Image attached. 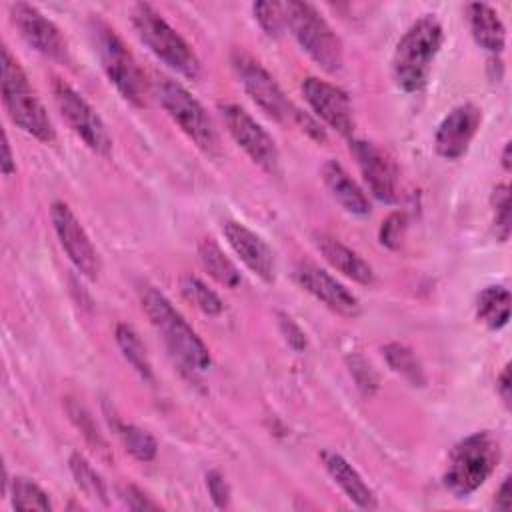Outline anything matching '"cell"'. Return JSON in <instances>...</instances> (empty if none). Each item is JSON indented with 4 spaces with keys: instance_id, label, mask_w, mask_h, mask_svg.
<instances>
[{
    "instance_id": "1",
    "label": "cell",
    "mask_w": 512,
    "mask_h": 512,
    "mask_svg": "<svg viewBox=\"0 0 512 512\" xmlns=\"http://www.w3.org/2000/svg\"><path fill=\"white\" fill-rule=\"evenodd\" d=\"M140 302L166 348L184 368L192 372H204L210 368L212 356L208 346L160 290L144 284L140 288Z\"/></svg>"
},
{
    "instance_id": "2",
    "label": "cell",
    "mask_w": 512,
    "mask_h": 512,
    "mask_svg": "<svg viewBox=\"0 0 512 512\" xmlns=\"http://www.w3.org/2000/svg\"><path fill=\"white\" fill-rule=\"evenodd\" d=\"M442 38V24L434 14H424L402 34L392 54V76L398 88L420 92L428 84Z\"/></svg>"
},
{
    "instance_id": "3",
    "label": "cell",
    "mask_w": 512,
    "mask_h": 512,
    "mask_svg": "<svg viewBox=\"0 0 512 512\" xmlns=\"http://www.w3.org/2000/svg\"><path fill=\"white\" fill-rule=\"evenodd\" d=\"M130 22L138 40L170 70L184 78L200 76V60L192 46L146 2H138L130 10Z\"/></svg>"
},
{
    "instance_id": "4",
    "label": "cell",
    "mask_w": 512,
    "mask_h": 512,
    "mask_svg": "<svg viewBox=\"0 0 512 512\" xmlns=\"http://www.w3.org/2000/svg\"><path fill=\"white\" fill-rule=\"evenodd\" d=\"M2 102L10 120L40 142L56 138L52 120L8 46H2Z\"/></svg>"
},
{
    "instance_id": "5",
    "label": "cell",
    "mask_w": 512,
    "mask_h": 512,
    "mask_svg": "<svg viewBox=\"0 0 512 512\" xmlns=\"http://www.w3.org/2000/svg\"><path fill=\"white\" fill-rule=\"evenodd\" d=\"M500 460L498 440L482 430L462 438L448 456L444 472V486L456 496L466 498L474 494L494 472Z\"/></svg>"
},
{
    "instance_id": "6",
    "label": "cell",
    "mask_w": 512,
    "mask_h": 512,
    "mask_svg": "<svg viewBox=\"0 0 512 512\" xmlns=\"http://www.w3.org/2000/svg\"><path fill=\"white\" fill-rule=\"evenodd\" d=\"M286 26L300 48L326 72L334 74L344 64L342 42L322 14L308 2H284Z\"/></svg>"
},
{
    "instance_id": "7",
    "label": "cell",
    "mask_w": 512,
    "mask_h": 512,
    "mask_svg": "<svg viewBox=\"0 0 512 512\" xmlns=\"http://www.w3.org/2000/svg\"><path fill=\"white\" fill-rule=\"evenodd\" d=\"M90 32L108 80L116 86V90L126 102L134 106H144L146 104L144 74L134 54L124 44V40L116 34L114 28H110L100 18H92Z\"/></svg>"
},
{
    "instance_id": "8",
    "label": "cell",
    "mask_w": 512,
    "mask_h": 512,
    "mask_svg": "<svg viewBox=\"0 0 512 512\" xmlns=\"http://www.w3.org/2000/svg\"><path fill=\"white\" fill-rule=\"evenodd\" d=\"M156 96L166 114L178 124V128L208 156L218 158L222 154L220 138L204 106L176 80L158 78Z\"/></svg>"
},
{
    "instance_id": "9",
    "label": "cell",
    "mask_w": 512,
    "mask_h": 512,
    "mask_svg": "<svg viewBox=\"0 0 512 512\" xmlns=\"http://www.w3.org/2000/svg\"><path fill=\"white\" fill-rule=\"evenodd\" d=\"M230 62L244 92L262 108V112L276 122H294L296 106L284 96L274 76L254 56L244 50H234Z\"/></svg>"
},
{
    "instance_id": "10",
    "label": "cell",
    "mask_w": 512,
    "mask_h": 512,
    "mask_svg": "<svg viewBox=\"0 0 512 512\" xmlns=\"http://www.w3.org/2000/svg\"><path fill=\"white\" fill-rule=\"evenodd\" d=\"M54 100L70 130L96 154L108 156L112 150V136L100 114L64 80L54 82Z\"/></svg>"
},
{
    "instance_id": "11",
    "label": "cell",
    "mask_w": 512,
    "mask_h": 512,
    "mask_svg": "<svg viewBox=\"0 0 512 512\" xmlns=\"http://www.w3.org/2000/svg\"><path fill=\"white\" fill-rule=\"evenodd\" d=\"M220 116L234 142L258 164L264 172L276 174L280 166V152L272 136L238 104H220Z\"/></svg>"
},
{
    "instance_id": "12",
    "label": "cell",
    "mask_w": 512,
    "mask_h": 512,
    "mask_svg": "<svg viewBox=\"0 0 512 512\" xmlns=\"http://www.w3.org/2000/svg\"><path fill=\"white\" fill-rule=\"evenodd\" d=\"M50 220L60 240V246L66 252L68 260L74 264V268L86 278L96 280L100 272L98 252L90 236L86 234L84 226L80 224L76 214L70 210V206L64 202H52Z\"/></svg>"
},
{
    "instance_id": "13",
    "label": "cell",
    "mask_w": 512,
    "mask_h": 512,
    "mask_svg": "<svg viewBox=\"0 0 512 512\" xmlns=\"http://www.w3.org/2000/svg\"><path fill=\"white\" fill-rule=\"evenodd\" d=\"M10 18L30 48L50 60L68 62V44L64 36L60 34L58 26L50 18H46L36 6L26 2H14L10 4Z\"/></svg>"
},
{
    "instance_id": "14",
    "label": "cell",
    "mask_w": 512,
    "mask_h": 512,
    "mask_svg": "<svg viewBox=\"0 0 512 512\" xmlns=\"http://www.w3.org/2000/svg\"><path fill=\"white\" fill-rule=\"evenodd\" d=\"M350 152L368 184L372 196L384 204H392L398 198V168L388 152L378 144L362 138L350 140Z\"/></svg>"
},
{
    "instance_id": "15",
    "label": "cell",
    "mask_w": 512,
    "mask_h": 512,
    "mask_svg": "<svg viewBox=\"0 0 512 512\" xmlns=\"http://www.w3.org/2000/svg\"><path fill=\"white\" fill-rule=\"evenodd\" d=\"M302 94L314 114L324 120L338 134L350 136L354 130V110L348 94L316 76H308L302 82Z\"/></svg>"
},
{
    "instance_id": "16",
    "label": "cell",
    "mask_w": 512,
    "mask_h": 512,
    "mask_svg": "<svg viewBox=\"0 0 512 512\" xmlns=\"http://www.w3.org/2000/svg\"><path fill=\"white\" fill-rule=\"evenodd\" d=\"M294 278L308 294L326 304L330 310L342 316H356L360 312V300L356 294H352L340 280L314 262H298L294 268Z\"/></svg>"
},
{
    "instance_id": "17",
    "label": "cell",
    "mask_w": 512,
    "mask_h": 512,
    "mask_svg": "<svg viewBox=\"0 0 512 512\" xmlns=\"http://www.w3.org/2000/svg\"><path fill=\"white\" fill-rule=\"evenodd\" d=\"M482 122V110L472 104H460L452 108L434 134V148L446 160H456L466 154L472 138L476 136Z\"/></svg>"
},
{
    "instance_id": "18",
    "label": "cell",
    "mask_w": 512,
    "mask_h": 512,
    "mask_svg": "<svg viewBox=\"0 0 512 512\" xmlns=\"http://www.w3.org/2000/svg\"><path fill=\"white\" fill-rule=\"evenodd\" d=\"M222 232H224V238L228 240L230 248L234 250V254L244 262V266L252 274H256L264 282L274 280L272 250L256 232H252L248 226H244L242 222H236V220H226L222 224Z\"/></svg>"
},
{
    "instance_id": "19",
    "label": "cell",
    "mask_w": 512,
    "mask_h": 512,
    "mask_svg": "<svg viewBox=\"0 0 512 512\" xmlns=\"http://www.w3.org/2000/svg\"><path fill=\"white\" fill-rule=\"evenodd\" d=\"M320 460L328 472V476L340 486V490L360 508L372 510L376 508V496L372 488L364 482L360 472L338 452L322 450Z\"/></svg>"
},
{
    "instance_id": "20",
    "label": "cell",
    "mask_w": 512,
    "mask_h": 512,
    "mask_svg": "<svg viewBox=\"0 0 512 512\" xmlns=\"http://www.w3.org/2000/svg\"><path fill=\"white\" fill-rule=\"evenodd\" d=\"M314 244H316L318 252L324 256V260L332 268H336L340 274H344L346 278H350L358 284H364V286L374 282L372 266L358 252H354L352 248H348L346 244H342L334 236L316 234Z\"/></svg>"
},
{
    "instance_id": "21",
    "label": "cell",
    "mask_w": 512,
    "mask_h": 512,
    "mask_svg": "<svg viewBox=\"0 0 512 512\" xmlns=\"http://www.w3.org/2000/svg\"><path fill=\"white\" fill-rule=\"evenodd\" d=\"M322 180L332 198L354 216L370 214V200L362 192V188L354 182V178L344 170L338 160H326L322 166Z\"/></svg>"
},
{
    "instance_id": "22",
    "label": "cell",
    "mask_w": 512,
    "mask_h": 512,
    "mask_svg": "<svg viewBox=\"0 0 512 512\" xmlns=\"http://www.w3.org/2000/svg\"><path fill=\"white\" fill-rule=\"evenodd\" d=\"M466 18L476 44L492 54H500L506 46V28L498 12L484 4L472 2L466 6Z\"/></svg>"
},
{
    "instance_id": "23",
    "label": "cell",
    "mask_w": 512,
    "mask_h": 512,
    "mask_svg": "<svg viewBox=\"0 0 512 512\" xmlns=\"http://www.w3.org/2000/svg\"><path fill=\"white\" fill-rule=\"evenodd\" d=\"M198 260L202 264V268L222 286L226 288H238L242 282L240 270L236 268V264L222 252V248L210 240L204 238L198 244Z\"/></svg>"
},
{
    "instance_id": "24",
    "label": "cell",
    "mask_w": 512,
    "mask_h": 512,
    "mask_svg": "<svg viewBox=\"0 0 512 512\" xmlns=\"http://www.w3.org/2000/svg\"><path fill=\"white\" fill-rule=\"evenodd\" d=\"M476 316L490 330H500L510 320V292L504 286H488L478 294Z\"/></svg>"
},
{
    "instance_id": "25",
    "label": "cell",
    "mask_w": 512,
    "mask_h": 512,
    "mask_svg": "<svg viewBox=\"0 0 512 512\" xmlns=\"http://www.w3.org/2000/svg\"><path fill=\"white\" fill-rule=\"evenodd\" d=\"M116 344L126 358V362L138 372V376L146 382H152V364L146 354V346L136 334V330L128 324L116 326Z\"/></svg>"
},
{
    "instance_id": "26",
    "label": "cell",
    "mask_w": 512,
    "mask_h": 512,
    "mask_svg": "<svg viewBox=\"0 0 512 512\" xmlns=\"http://www.w3.org/2000/svg\"><path fill=\"white\" fill-rule=\"evenodd\" d=\"M114 426V432L118 434L120 442L124 444L126 452H130L136 460L140 462H150L156 458V452H158V444L154 440L152 434H148L146 430L134 426V424H126L118 418H114L112 422Z\"/></svg>"
},
{
    "instance_id": "27",
    "label": "cell",
    "mask_w": 512,
    "mask_h": 512,
    "mask_svg": "<svg viewBox=\"0 0 512 512\" xmlns=\"http://www.w3.org/2000/svg\"><path fill=\"white\" fill-rule=\"evenodd\" d=\"M382 352H384L388 366L394 372H398L402 378H406L412 386H422L426 382L424 370L410 348H406L404 344H398V342H390L382 348Z\"/></svg>"
},
{
    "instance_id": "28",
    "label": "cell",
    "mask_w": 512,
    "mask_h": 512,
    "mask_svg": "<svg viewBox=\"0 0 512 512\" xmlns=\"http://www.w3.org/2000/svg\"><path fill=\"white\" fill-rule=\"evenodd\" d=\"M12 506L18 510H52L48 492L42 490L36 482L24 476H14L10 482Z\"/></svg>"
},
{
    "instance_id": "29",
    "label": "cell",
    "mask_w": 512,
    "mask_h": 512,
    "mask_svg": "<svg viewBox=\"0 0 512 512\" xmlns=\"http://www.w3.org/2000/svg\"><path fill=\"white\" fill-rule=\"evenodd\" d=\"M180 290L190 304L208 316H218L224 310L222 298L196 276H184L180 280Z\"/></svg>"
},
{
    "instance_id": "30",
    "label": "cell",
    "mask_w": 512,
    "mask_h": 512,
    "mask_svg": "<svg viewBox=\"0 0 512 512\" xmlns=\"http://www.w3.org/2000/svg\"><path fill=\"white\" fill-rule=\"evenodd\" d=\"M68 466H70V472L78 484V488L90 496V498H98L102 502H106V484L102 480V476L92 468V464L78 452L70 454V460H68Z\"/></svg>"
},
{
    "instance_id": "31",
    "label": "cell",
    "mask_w": 512,
    "mask_h": 512,
    "mask_svg": "<svg viewBox=\"0 0 512 512\" xmlns=\"http://www.w3.org/2000/svg\"><path fill=\"white\" fill-rule=\"evenodd\" d=\"M254 20L264 30L266 36L278 38L286 28L284 2H254L252 4Z\"/></svg>"
},
{
    "instance_id": "32",
    "label": "cell",
    "mask_w": 512,
    "mask_h": 512,
    "mask_svg": "<svg viewBox=\"0 0 512 512\" xmlns=\"http://www.w3.org/2000/svg\"><path fill=\"white\" fill-rule=\"evenodd\" d=\"M494 208V232L500 242L510 238V188L508 184H498L492 192Z\"/></svg>"
},
{
    "instance_id": "33",
    "label": "cell",
    "mask_w": 512,
    "mask_h": 512,
    "mask_svg": "<svg viewBox=\"0 0 512 512\" xmlns=\"http://www.w3.org/2000/svg\"><path fill=\"white\" fill-rule=\"evenodd\" d=\"M406 230V214L392 212L380 226V244L386 248H398Z\"/></svg>"
},
{
    "instance_id": "34",
    "label": "cell",
    "mask_w": 512,
    "mask_h": 512,
    "mask_svg": "<svg viewBox=\"0 0 512 512\" xmlns=\"http://www.w3.org/2000/svg\"><path fill=\"white\" fill-rule=\"evenodd\" d=\"M278 326H280V332H282L286 344H288L294 352H302V350L306 348L308 340H306L304 330H302L288 314L278 312Z\"/></svg>"
},
{
    "instance_id": "35",
    "label": "cell",
    "mask_w": 512,
    "mask_h": 512,
    "mask_svg": "<svg viewBox=\"0 0 512 512\" xmlns=\"http://www.w3.org/2000/svg\"><path fill=\"white\" fill-rule=\"evenodd\" d=\"M348 362H350V374L354 376L358 388H362L364 392L376 390L378 376L374 374L372 366L362 356H352V358H348Z\"/></svg>"
},
{
    "instance_id": "36",
    "label": "cell",
    "mask_w": 512,
    "mask_h": 512,
    "mask_svg": "<svg viewBox=\"0 0 512 512\" xmlns=\"http://www.w3.org/2000/svg\"><path fill=\"white\" fill-rule=\"evenodd\" d=\"M206 488L216 508H226L230 502V486L226 482V476L220 470H210L206 474Z\"/></svg>"
},
{
    "instance_id": "37",
    "label": "cell",
    "mask_w": 512,
    "mask_h": 512,
    "mask_svg": "<svg viewBox=\"0 0 512 512\" xmlns=\"http://www.w3.org/2000/svg\"><path fill=\"white\" fill-rule=\"evenodd\" d=\"M122 500L126 502V506L130 510H156V508H160V504L150 500V496H146L140 488H136L132 484L122 488Z\"/></svg>"
},
{
    "instance_id": "38",
    "label": "cell",
    "mask_w": 512,
    "mask_h": 512,
    "mask_svg": "<svg viewBox=\"0 0 512 512\" xmlns=\"http://www.w3.org/2000/svg\"><path fill=\"white\" fill-rule=\"evenodd\" d=\"M68 414L70 418L76 422V426L86 434V438H90L92 442H100V436H98V430L94 428L92 424V418L90 414L80 406V404H74V402H68Z\"/></svg>"
},
{
    "instance_id": "39",
    "label": "cell",
    "mask_w": 512,
    "mask_h": 512,
    "mask_svg": "<svg viewBox=\"0 0 512 512\" xmlns=\"http://www.w3.org/2000/svg\"><path fill=\"white\" fill-rule=\"evenodd\" d=\"M294 122L298 124V128H302V132H306V134H308L310 138H314L316 142H324V140H326V132L322 130V126H320L312 116H308L306 112H302V110L296 108Z\"/></svg>"
},
{
    "instance_id": "40",
    "label": "cell",
    "mask_w": 512,
    "mask_h": 512,
    "mask_svg": "<svg viewBox=\"0 0 512 512\" xmlns=\"http://www.w3.org/2000/svg\"><path fill=\"white\" fill-rule=\"evenodd\" d=\"M510 386H512L510 384V366L506 364L504 370L500 372L498 380H496V390H498V394H500V398L506 406H510Z\"/></svg>"
},
{
    "instance_id": "41",
    "label": "cell",
    "mask_w": 512,
    "mask_h": 512,
    "mask_svg": "<svg viewBox=\"0 0 512 512\" xmlns=\"http://www.w3.org/2000/svg\"><path fill=\"white\" fill-rule=\"evenodd\" d=\"M14 170H16V160L12 156L8 134L4 132V140H2V172H4V176H10Z\"/></svg>"
},
{
    "instance_id": "42",
    "label": "cell",
    "mask_w": 512,
    "mask_h": 512,
    "mask_svg": "<svg viewBox=\"0 0 512 512\" xmlns=\"http://www.w3.org/2000/svg\"><path fill=\"white\" fill-rule=\"evenodd\" d=\"M494 506H496L498 510H508V506H510V478H504L502 486L498 488Z\"/></svg>"
},
{
    "instance_id": "43",
    "label": "cell",
    "mask_w": 512,
    "mask_h": 512,
    "mask_svg": "<svg viewBox=\"0 0 512 512\" xmlns=\"http://www.w3.org/2000/svg\"><path fill=\"white\" fill-rule=\"evenodd\" d=\"M502 168L508 172L512 168V160H510V142L504 144V150H502Z\"/></svg>"
}]
</instances>
